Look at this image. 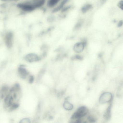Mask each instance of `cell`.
<instances>
[{
    "mask_svg": "<svg viewBox=\"0 0 123 123\" xmlns=\"http://www.w3.org/2000/svg\"><path fill=\"white\" fill-rule=\"evenodd\" d=\"M46 2L47 0H18L16 7L21 13L31 14L46 6Z\"/></svg>",
    "mask_w": 123,
    "mask_h": 123,
    "instance_id": "6da1fadb",
    "label": "cell"
},
{
    "mask_svg": "<svg viewBox=\"0 0 123 123\" xmlns=\"http://www.w3.org/2000/svg\"><path fill=\"white\" fill-rule=\"evenodd\" d=\"M88 110L86 107L82 106L79 108L77 111L72 116V119L77 120L76 122H78L80 118L85 116L88 112Z\"/></svg>",
    "mask_w": 123,
    "mask_h": 123,
    "instance_id": "7a4b0ae2",
    "label": "cell"
},
{
    "mask_svg": "<svg viewBox=\"0 0 123 123\" xmlns=\"http://www.w3.org/2000/svg\"><path fill=\"white\" fill-rule=\"evenodd\" d=\"M5 34L4 38L6 46L8 48H11L13 43L14 35L13 33L10 31L6 32Z\"/></svg>",
    "mask_w": 123,
    "mask_h": 123,
    "instance_id": "3957f363",
    "label": "cell"
},
{
    "mask_svg": "<svg viewBox=\"0 0 123 123\" xmlns=\"http://www.w3.org/2000/svg\"><path fill=\"white\" fill-rule=\"evenodd\" d=\"M112 98V95L111 93L108 92H104L100 96L99 99L100 104L105 103L109 102Z\"/></svg>",
    "mask_w": 123,
    "mask_h": 123,
    "instance_id": "277c9868",
    "label": "cell"
},
{
    "mask_svg": "<svg viewBox=\"0 0 123 123\" xmlns=\"http://www.w3.org/2000/svg\"><path fill=\"white\" fill-rule=\"evenodd\" d=\"M69 1V0H62L53 9V12H56L60 11L62 10L64 8L66 4Z\"/></svg>",
    "mask_w": 123,
    "mask_h": 123,
    "instance_id": "5b68a950",
    "label": "cell"
},
{
    "mask_svg": "<svg viewBox=\"0 0 123 123\" xmlns=\"http://www.w3.org/2000/svg\"><path fill=\"white\" fill-rule=\"evenodd\" d=\"M62 0H47L46 6L49 9L54 8Z\"/></svg>",
    "mask_w": 123,
    "mask_h": 123,
    "instance_id": "8992f818",
    "label": "cell"
},
{
    "mask_svg": "<svg viewBox=\"0 0 123 123\" xmlns=\"http://www.w3.org/2000/svg\"><path fill=\"white\" fill-rule=\"evenodd\" d=\"M85 45V43L84 42L77 43L74 46V50L77 53H80L83 51Z\"/></svg>",
    "mask_w": 123,
    "mask_h": 123,
    "instance_id": "52a82bcc",
    "label": "cell"
},
{
    "mask_svg": "<svg viewBox=\"0 0 123 123\" xmlns=\"http://www.w3.org/2000/svg\"><path fill=\"white\" fill-rule=\"evenodd\" d=\"M26 60L29 62H37L40 59L38 56L35 54H30L26 56Z\"/></svg>",
    "mask_w": 123,
    "mask_h": 123,
    "instance_id": "ba28073f",
    "label": "cell"
},
{
    "mask_svg": "<svg viewBox=\"0 0 123 123\" xmlns=\"http://www.w3.org/2000/svg\"><path fill=\"white\" fill-rule=\"evenodd\" d=\"M18 72L20 77L24 79H25L29 74V73L23 67V66L18 68Z\"/></svg>",
    "mask_w": 123,
    "mask_h": 123,
    "instance_id": "9c48e42d",
    "label": "cell"
},
{
    "mask_svg": "<svg viewBox=\"0 0 123 123\" xmlns=\"http://www.w3.org/2000/svg\"><path fill=\"white\" fill-rule=\"evenodd\" d=\"M92 5L90 4H86L82 7L81 11L82 13H86L92 8Z\"/></svg>",
    "mask_w": 123,
    "mask_h": 123,
    "instance_id": "30bf717a",
    "label": "cell"
},
{
    "mask_svg": "<svg viewBox=\"0 0 123 123\" xmlns=\"http://www.w3.org/2000/svg\"><path fill=\"white\" fill-rule=\"evenodd\" d=\"M63 107L65 109L67 110H71L73 108V105L69 102L66 101L63 104Z\"/></svg>",
    "mask_w": 123,
    "mask_h": 123,
    "instance_id": "8fae6325",
    "label": "cell"
},
{
    "mask_svg": "<svg viewBox=\"0 0 123 123\" xmlns=\"http://www.w3.org/2000/svg\"><path fill=\"white\" fill-rule=\"evenodd\" d=\"M110 113H111V107H109L106 110L105 114H104V117L105 118H108L110 117Z\"/></svg>",
    "mask_w": 123,
    "mask_h": 123,
    "instance_id": "7c38bea8",
    "label": "cell"
},
{
    "mask_svg": "<svg viewBox=\"0 0 123 123\" xmlns=\"http://www.w3.org/2000/svg\"><path fill=\"white\" fill-rule=\"evenodd\" d=\"M20 122L25 123H29V122H30V120L28 118L24 119H23L21 120V121H20Z\"/></svg>",
    "mask_w": 123,
    "mask_h": 123,
    "instance_id": "4fadbf2b",
    "label": "cell"
},
{
    "mask_svg": "<svg viewBox=\"0 0 123 123\" xmlns=\"http://www.w3.org/2000/svg\"><path fill=\"white\" fill-rule=\"evenodd\" d=\"M88 119L90 122H95V119L93 117H92V116H90L88 117Z\"/></svg>",
    "mask_w": 123,
    "mask_h": 123,
    "instance_id": "5bb4252c",
    "label": "cell"
},
{
    "mask_svg": "<svg viewBox=\"0 0 123 123\" xmlns=\"http://www.w3.org/2000/svg\"><path fill=\"white\" fill-rule=\"evenodd\" d=\"M34 80V78L32 76H31L30 78H29V82L31 83L33 82Z\"/></svg>",
    "mask_w": 123,
    "mask_h": 123,
    "instance_id": "9a60e30c",
    "label": "cell"
},
{
    "mask_svg": "<svg viewBox=\"0 0 123 123\" xmlns=\"http://www.w3.org/2000/svg\"><path fill=\"white\" fill-rule=\"evenodd\" d=\"M11 0H0V1L3 3H7L8 2H9V1H11Z\"/></svg>",
    "mask_w": 123,
    "mask_h": 123,
    "instance_id": "2e32d148",
    "label": "cell"
},
{
    "mask_svg": "<svg viewBox=\"0 0 123 123\" xmlns=\"http://www.w3.org/2000/svg\"><path fill=\"white\" fill-rule=\"evenodd\" d=\"M76 58H77V59H82V58L80 57V56H77Z\"/></svg>",
    "mask_w": 123,
    "mask_h": 123,
    "instance_id": "e0dca14e",
    "label": "cell"
},
{
    "mask_svg": "<svg viewBox=\"0 0 123 123\" xmlns=\"http://www.w3.org/2000/svg\"></svg>",
    "mask_w": 123,
    "mask_h": 123,
    "instance_id": "ac0fdd59",
    "label": "cell"
}]
</instances>
